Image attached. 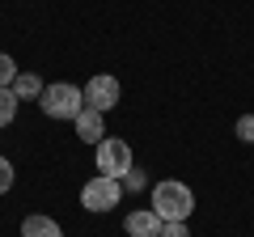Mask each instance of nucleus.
<instances>
[{"label":"nucleus","mask_w":254,"mask_h":237,"mask_svg":"<svg viewBox=\"0 0 254 237\" xmlns=\"http://www.w3.org/2000/svg\"><path fill=\"white\" fill-rule=\"evenodd\" d=\"M153 212L161 216V225H174V220H187L195 212V191L178 178H165V182L153 186Z\"/></svg>","instance_id":"nucleus-1"},{"label":"nucleus","mask_w":254,"mask_h":237,"mask_svg":"<svg viewBox=\"0 0 254 237\" xmlns=\"http://www.w3.org/2000/svg\"><path fill=\"white\" fill-rule=\"evenodd\" d=\"M38 102H43V115L47 118H60V123H72V118L85 110V93L76 89V85H68V81L47 85V89L38 93Z\"/></svg>","instance_id":"nucleus-2"},{"label":"nucleus","mask_w":254,"mask_h":237,"mask_svg":"<svg viewBox=\"0 0 254 237\" xmlns=\"http://www.w3.org/2000/svg\"><path fill=\"white\" fill-rule=\"evenodd\" d=\"M98 170L102 178H127V170H131V148H127V140H102L98 144Z\"/></svg>","instance_id":"nucleus-3"},{"label":"nucleus","mask_w":254,"mask_h":237,"mask_svg":"<svg viewBox=\"0 0 254 237\" xmlns=\"http://www.w3.org/2000/svg\"><path fill=\"white\" fill-rule=\"evenodd\" d=\"M119 199H123L119 178H102V174H98V178H89V182L81 186V203H85L89 212H110Z\"/></svg>","instance_id":"nucleus-4"},{"label":"nucleus","mask_w":254,"mask_h":237,"mask_svg":"<svg viewBox=\"0 0 254 237\" xmlns=\"http://www.w3.org/2000/svg\"><path fill=\"white\" fill-rule=\"evenodd\" d=\"M81 93H85V106H89V110H102V115H106L110 106H119V81H115V76H106V72L93 76Z\"/></svg>","instance_id":"nucleus-5"},{"label":"nucleus","mask_w":254,"mask_h":237,"mask_svg":"<svg viewBox=\"0 0 254 237\" xmlns=\"http://www.w3.org/2000/svg\"><path fill=\"white\" fill-rule=\"evenodd\" d=\"M127 237H161V216H157L153 208H136L127 212Z\"/></svg>","instance_id":"nucleus-6"},{"label":"nucleus","mask_w":254,"mask_h":237,"mask_svg":"<svg viewBox=\"0 0 254 237\" xmlns=\"http://www.w3.org/2000/svg\"><path fill=\"white\" fill-rule=\"evenodd\" d=\"M72 127H76V136H81L85 144H102V140H106V123H102V110H89V106H85L81 115L72 118Z\"/></svg>","instance_id":"nucleus-7"},{"label":"nucleus","mask_w":254,"mask_h":237,"mask_svg":"<svg viewBox=\"0 0 254 237\" xmlns=\"http://www.w3.org/2000/svg\"><path fill=\"white\" fill-rule=\"evenodd\" d=\"M21 237H64V229H60V220H51V216H26L21 220Z\"/></svg>","instance_id":"nucleus-8"},{"label":"nucleus","mask_w":254,"mask_h":237,"mask_svg":"<svg viewBox=\"0 0 254 237\" xmlns=\"http://www.w3.org/2000/svg\"><path fill=\"white\" fill-rule=\"evenodd\" d=\"M9 89H13V98H17V102H21V98H38V93H43V89H47V85H43V81H38V76H34V72H17V81H13V85H9Z\"/></svg>","instance_id":"nucleus-9"},{"label":"nucleus","mask_w":254,"mask_h":237,"mask_svg":"<svg viewBox=\"0 0 254 237\" xmlns=\"http://www.w3.org/2000/svg\"><path fill=\"white\" fill-rule=\"evenodd\" d=\"M13 118H17V98L13 89H0V127H9Z\"/></svg>","instance_id":"nucleus-10"},{"label":"nucleus","mask_w":254,"mask_h":237,"mask_svg":"<svg viewBox=\"0 0 254 237\" xmlns=\"http://www.w3.org/2000/svg\"><path fill=\"white\" fill-rule=\"evenodd\" d=\"M17 72H21V68L13 64V55H9V51H0V89H9V85L17 81Z\"/></svg>","instance_id":"nucleus-11"},{"label":"nucleus","mask_w":254,"mask_h":237,"mask_svg":"<svg viewBox=\"0 0 254 237\" xmlns=\"http://www.w3.org/2000/svg\"><path fill=\"white\" fill-rule=\"evenodd\" d=\"M13 182H17V170H13V161H9V157H0V195H4V191H13Z\"/></svg>","instance_id":"nucleus-12"},{"label":"nucleus","mask_w":254,"mask_h":237,"mask_svg":"<svg viewBox=\"0 0 254 237\" xmlns=\"http://www.w3.org/2000/svg\"><path fill=\"white\" fill-rule=\"evenodd\" d=\"M237 140L254 144V115H242V118H237Z\"/></svg>","instance_id":"nucleus-13"},{"label":"nucleus","mask_w":254,"mask_h":237,"mask_svg":"<svg viewBox=\"0 0 254 237\" xmlns=\"http://www.w3.org/2000/svg\"><path fill=\"white\" fill-rule=\"evenodd\" d=\"M161 237H190L187 220H174V225H161Z\"/></svg>","instance_id":"nucleus-14"},{"label":"nucleus","mask_w":254,"mask_h":237,"mask_svg":"<svg viewBox=\"0 0 254 237\" xmlns=\"http://www.w3.org/2000/svg\"><path fill=\"white\" fill-rule=\"evenodd\" d=\"M127 186H144V174H140V170H127Z\"/></svg>","instance_id":"nucleus-15"}]
</instances>
